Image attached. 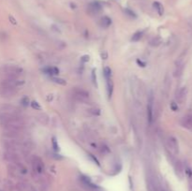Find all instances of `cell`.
Instances as JSON below:
<instances>
[{"instance_id": "cell-1", "label": "cell", "mask_w": 192, "mask_h": 191, "mask_svg": "<svg viewBox=\"0 0 192 191\" xmlns=\"http://www.w3.org/2000/svg\"><path fill=\"white\" fill-rule=\"evenodd\" d=\"M1 70L3 74L6 75V78H18V76L21 75L22 70L18 66H4L1 67Z\"/></svg>"}, {"instance_id": "cell-21", "label": "cell", "mask_w": 192, "mask_h": 191, "mask_svg": "<svg viewBox=\"0 0 192 191\" xmlns=\"http://www.w3.org/2000/svg\"><path fill=\"white\" fill-rule=\"evenodd\" d=\"M137 63H138V65H140V67H144L145 66H146V64H145L144 62H142V61H141L140 59L137 60Z\"/></svg>"}, {"instance_id": "cell-11", "label": "cell", "mask_w": 192, "mask_h": 191, "mask_svg": "<svg viewBox=\"0 0 192 191\" xmlns=\"http://www.w3.org/2000/svg\"><path fill=\"white\" fill-rule=\"evenodd\" d=\"M44 71L47 73V74H49V75H57L58 73H59V70L57 67H48V68H45L44 70Z\"/></svg>"}, {"instance_id": "cell-20", "label": "cell", "mask_w": 192, "mask_h": 191, "mask_svg": "<svg viewBox=\"0 0 192 191\" xmlns=\"http://www.w3.org/2000/svg\"><path fill=\"white\" fill-rule=\"evenodd\" d=\"M171 109H172V111L176 112V111L178 110V106H177V104H176L175 102H172V103H171Z\"/></svg>"}, {"instance_id": "cell-9", "label": "cell", "mask_w": 192, "mask_h": 191, "mask_svg": "<svg viewBox=\"0 0 192 191\" xmlns=\"http://www.w3.org/2000/svg\"><path fill=\"white\" fill-rule=\"evenodd\" d=\"M153 6L154 7H155V10H157V12L159 14V15H162L163 12H164V9H163V6L161 3H159L158 1H156L153 3Z\"/></svg>"}, {"instance_id": "cell-15", "label": "cell", "mask_w": 192, "mask_h": 191, "mask_svg": "<svg viewBox=\"0 0 192 191\" xmlns=\"http://www.w3.org/2000/svg\"><path fill=\"white\" fill-rule=\"evenodd\" d=\"M31 106H32V108H33L34 110H37V111H40V110H41V107H40V105L38 104L37 101H32V102H31Z\"/></svg>"}, {"instance_id": "cell-4", "label": "cell", "mask_w": 192, "mask_h": 191, "mask_svg": "<svg viewBox=\"0 0 192 191\" xmlns=\"http://www.w3.org/2000/svg\"><path fill=\"white\" fill-rule=\"evenodd\" d=\"M101 10H102V6L98 1L91 2L87 7V10L90 14H98L101 11Z\"/></svg>"}, {"instance_id": "cell-6", "label": "cell", "mask_w": 192, "mask_h": 191, "mask_svg": "<svg viewBox=\"0 0 192 191\" xmlns=\"http://www.w3.org/2000/svg\"><path fill=\"white\" fill-rule=\"evenodd\" d=\"M153 103H154V97L152 95H150L148 98V104H147V117H148V122L150 124L153 121Z\"/></svg>"}, {"instance_id": "cell-17", "label": "cell", "mask_w": 192, "mask_h": 191, "mask_svg": "<svg viewBox=\"0 0 192 191\" xmlns=\"http://www.w3.org/2000/svg\"><path fill=\"white\" fill-rule=\"evenodd\" d=\"M52 146H53V149H55L56 151H58V150H59V146H58L57 142H56V139L55 138V137H53V138H52Z\"/></svg>"}, {"instance_id": "cell-10", "label": "cell", "mask_w": 192, "mask_h": 191, "mask_svg": "<svg viewBox=\"0 0 192 191\" xmlns=\"http://www.w3.org/2000/svg\"><path fill=\"white\" fill-rule=\"evenodd\" d=\"M100 25H101V26L104 27V28H108V27L112 25V20H111L109 17L105 16V17H103V18L101 19Z\"/></svg>"}, {"instance_id": "cell-12", "label": "cell", "mask_w": 192, "mask_h": 191, "mask_svg": "<svg viewBox=\"0 0 192 191\" xmlns=\"http://www.w3.org/2000/svg\"><path fill=\"white\" fill-rule=\"evenodd\" d=\"M103 73H104V76H105L106 80H110V79H111L112 70H111V68H110L109 67H106L104 68Z\"/></svg>"}, {"instance_id": "cell-5", "label": "cell", "mask_w": 192, "mask_h": 191, "mask_svg": "<svg viewBox=\"0 0 192 191\" xmlns=\"http://www.w3.org/2000/svg\"><path fill=\"white\" fill-rule=\"evenodd\" d=\"M168 146H169V148H170V150L172 153H174V154H178V152H179V145H178L177 140H176L174 137H172V136L169 137V139H168Z\"/></svg>"}, {"instance_id": "cell-8", "label": "cell", "mask_w": 192, "mask_h": 191, "mask_svg": "<svg viewBox=\"0 0 192 191\" xmlns=\"http://www.w3.org/2000/svg\"><path fill=\"white\" fill-rule=\"evenodd\" d=\"M181 125L188 129H192V116L188 115V116H185L183 117L180 121Z\"/></svg>"}, {"instance_id": "cell-23", "label": "cell", "mask_w": 192, "mask_h": 191, "mask_svg": "<svg viewBox=\"0 0 192 191\" xmlns=\"http://www.w3.org/2000/svg\"><path fill=\"white\" fill-rule=\"evenodd\" d=\"M10 22H12V24H14V25H16V24H17L16 21H15V19H14V18H12V16H10Z\"/></svg>"}, {"instance_id": "cell-19", "label": "cell", "mask_w": 192, "mask_h": 191, "mask_svg": "<svg viewBox=\"0 0 192 191\" xmlns=\"http://www.w3.org/2000/svg\"><path fill=\"white\" fill-rule=\"evenodd\" d=\"M28 102H29V99H28V97H25L24 98L22 99V104L24 105L25 107L28 106V104H29Z\"/></svg>"}, {"instance_id": "cell-22", "label": "cell", "mask_w": 192, "mask_h": 191, "mask_svg": "<svg viewBox=\"0 0 192 191\" xmlns=\"http://www.w3.org/2000/svg\"><path fill=\"white\" fill-rule=\"evenodd\" d=\"M82 61H83V62H87V61H89V56H88V55H84V56H82Z\"/></svg>"}, {"instance_id": "cell-7", "label": "cell", "mask_w": 192, "mask_h": 191, "mask_svg": "<svg viewBox=\"0 0 192 191\" xmlns=\"http://www.w3.org/2000/svg\"><path fill=\"white\" fill-rule=\"evenodd\" d=\"M187 94H188V90L186 87H182L177 93V96H176V98H177V101L179 103H184L187 98Z\"/></svg>"}, {"instance_id": "cell-3", "label": "cell", "mask_w": 192, "mask_h": 191, "mask_svg": "<svg viewBox=\"0 0 192 191\" xmlns=\"http://www.w3.org/2000/svg\"><path fill=\"white\" fill-rule=\"evenodd\" d=\"M73 97L76 100L78 101H82V102H86V100H88L89 98V94L84 91L83 89H80V88H76L73 90Z\"/></svg>"}, {"instance_id": "cell-13", "label": "cell", "mask_w": 192, "mask_h": 191, "mask_svg": "<svg viewBox=\"0 0 192 191\" xmlns=\"http://www.w3.org/2000/svg\"><path fill=\"white\" fill-rule=\"evenodd\" d=\"M52 80L53 82H55L58 83V85H67V82H66L64 79H62V78L52 77Z\"/></svg>"}, {"instance_id": "cell-2", "label": "cell", "mask_w": 192, "mask_h": 191, "mask_svg": "<svg viewBox=\"0 0 192 191\" xmlns=\"http://www.w3.org/2000/svg\"><path fill=\"white\" fill-rule=\"evenodd\" d=\"M31 165L33 168V171L37 174H41L44 171V164L40 157L38 156H32L31 157Z\"/></svg>"}, {"instance_id": "cell-14", "label": "cell", "mask_w": 192, "mask_h": 191, "mask_svg": "<svg viewBox=\"0 0 192 191\" xmlns=\"http://www.w3.org/2000/svg\"><path fill=\"white\" fill-rule=\"evenodd\" d=\"M142 32H136L134 35H133V37H132V41H139L141 39H142Z\"/></svg>"}, {"instance_id": "cell-18", "label": "cell", "mask_w": 192, "mask_h": 191, "mask_svg": "<svg viewBox=\"0 0 192 191\" xmlns=\"http://www.w3.org/2000/svg\"><path fill=\"white\" fill-rule=\"evenodd\" d=\"M125 12L128 14V15H129L130 17H133V18H136V14L132 11V10H128V9H127L126 10H125Z\"/></svg>"}, {"instance_id": "cell-16", "label": "cell", "mask_w": 192, "mask_h": 191, "mask_svg": "<svg viewBox=\"0 0 192 191\" xmlns=\"http://www.w3.org/2000/svg\"><path fill=\"white\" fill-rule=\"evenodd\" d=\"M175 170H176V172H177V173L183 172V166H182L181 162H179V161L176 162V164H175Z\"/></svg>"}]
</instances>
